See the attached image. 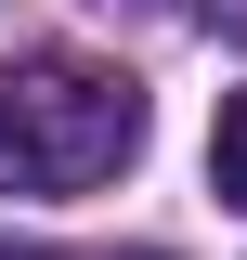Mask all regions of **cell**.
<instances>
[{
	"label": "cell",
	"mask_w": 247,
	"mask_h": 260,
	"mask_svg": "<svg viewBox=\"0 0 247 260\" xmlns=\"http://www.w3.org/2000/svg\"><path fill=\"white\" fill-rule=\"evenodd\" d=\"M143 156V91L117 65L26 52L0 65V195H91Z\"/></svg>",
	"instance_id": "6da1fadb"
},
{
	"label": "cell",
	"mask_w": 247,
	"mask_h": 260,
	"mask_svg": "<svg viewBox=\"0 0 247 260\" xmlns=\"http://www.w3.org/2000/svg\"><path fill=\"white\" fill-rule=\"evenodd\" d=\"M130 260H169V247H130Z\"/></svg>",
	"instance_id": "277c9868"
},
{
	"label": "cell",
	"mask_w": 247,
	"mask_h": 260,
	"mask_svg": "<svg viewBox=\"0 0 247 260\" xmlns=\"http://www.w3.org/2000/svg\"><path fill=\"white\" fill-rule=\"evenodd\" d=\"M0 260H52V247H0Z\"/></svg>",
	"instance_id": "3957f363"
},
{
	"label": "cell",
	"mask_w": 247,
	"mask_h": 260,
	"mask_svg": "<svg viewBox=\"0 0 247 260\" xmlns=\"http://www.w3.org/2000/svg\"><path fill=\"white\" fill-rule=\"evenodd\" d=\"M208 182H221V208H247V91H221V130H208Z\"/></svg>",
	"instance_id": "7a4b0ae2"
}]
</instances>
